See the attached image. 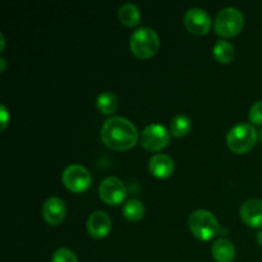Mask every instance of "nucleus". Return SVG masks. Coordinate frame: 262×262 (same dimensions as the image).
Masks as SVG:
<instances>
[{"mask_svg": "<svg viewBox=\"0 0 262 262\" xmlns=\"http://www.w3.org/2000/svg\"><path fill=\"white\" fill-rule=\"evenodd\" d=\"M100 136L107 147L117 151L129 150L138 140L136 125L123 117H112L105 120Z\"/></svg>", "mask_w": 262, "mask_h": 262, "instance_id": "1", "label": "nucleus"}, {"mask_svg": "<svg viewBox=\"0 0 262 262\" xmlns=\"http://www.w3.org/2000/svg\"><path fill=\"white\" fill-rule=\"evenodd\" d=\"M257 138V130L252 124L238 123L228 132L227 145L233 152L246 154L255 147Z\"/></svg>", "mask_w": 262, "mask_h": 262, "instance_id": "2", "label": "nucleus"}, {"mask_svg": "<svg viewBox=\"0 0 262 262\" xmlns=\"http://www.w3.org/2000/svg\"><path fill=\"white\" fill-rule=\"evenodd\" d=\"M129 46L137 58L148 59L158 53L160 41L152 28L140 27L130 35Z\"/></svg>", "mask_w": 262, "mask_h": 262, "instance_id": "3", "label": "nucleus"}, {"mask_svg": "<svg viewBox=\"0 0 262 262\" xmlns=\"http://www.w3.org/2000/svg\"><path fill=\"white\" fill-rule=\"evenodd\" d=\"M188 225L192 234L201 241H210L220 232V224L215 215L207 210L200 209L188 217Z\"/></svg>", "mask_w": 262, "mask_h": 262, "instance_id": "4", "label": "nucleus"}, {"mask_svg": "<svg viewBox=\"0 0 262 262\" xmlns=\"http://www.w3.org/2000/svg\"><path fill=\"white\" fill-rule=\"evenodd\" d=\"M245 17L239 9L234 7L223 8L215 18L214 28L217 35L223 37H233L242 31Z\"/></svg>", "mask_w": 262, "mask_h": 262, "instance_id": "5", "label": "nucleus"}, {"mask_svg": "<svg viewBox=\"0 0 262 262\" xmlns=\"http://www.w3.org/2000/svg\"><path fill=\"white\" fill-rule=\"evenodd\" d=\"M140 142L147 151H160L170 142V132L159 123L146 125L140 135Z\"/></svg>", "mask_w": 262, "mask_h": 262, "instance_id": "6", "label": "nucleus"}, {"mask_svg": "<svg viewBox=\"0 0 262 262\" xmlns=\"http://www.w3.org/2000/svg\"><path fill=\"white\" fill-rule=\"evenodd\" d=\"M61 179H63L64 186L69 191L83 192L91 184L92 177L84 166L79 165V164H71L64 169Z\"/></svg>", "mask_w": 262, "mask_h": 262, "instance_id": "7", "label": "nucleus"}, {"mask_svg": "<svg viewBox=\"0 0 262 262\" xmlns=\"http://www.w3.org/2000/svg\"><path fill=\"white\" fill-rule=\"evenodd\" d=\"M100 199L106 205H119L127 194V188L125 184L117 177H106L102 179L99 187Z\"/></svg>", "mask_w": 262, "mask_h": 262, "instance_id": "8", "label": "nucleus"}, {"mask_svg": "<svg viewBox=\"0 0 262 262\" xmlns=\"http://www.w3.org/2000/svg\"><path fill=\"white\" fill-rule=\"evenodd\" d=\"M184 26L193 35H206L211 30V18L209 13L202 8H191L186 12L183 18Z\"/></svg>", "mask_w": 262, "mask_h": 262, "instance_id": "9", "label": "nucleus"}, {"mask_svg": "<svg viewBox=\"0 0 262 262\" xmlns=\"http://www.w3.org/2000/svg\"><path fill=\"white\" fill-rule=\"evenodd\" d=\"M112 229V219L102 210L92 212L87 220V232L94 238H104Z\"/></svg>", "mask_w": 262, "mask_h": 262, "instance_id": "10", "label": "nucleus"}, {"mask_svg": "<svg viewBox=\"0 0 262 262\" xmlns=\"http://www.w3.org/2000/svg\"><path fill=\"white\" fill-rule=\"evenodd\" d=\"M241 217L251 228H262V200H246L241 206Z\"/></svg>", "mask_w": 262, "mask_h": 262, "instance_id": "11", "label": "nucleus"}, {"mask_svg": "<svg viewBox=\"0 0 262 262\" xmlns=\"http://www.w3.org/2000/svg\"><path fill=\"white\" fill-rule=\"evenodd\" d=\"M67 214L66 204L59 197H49L42 206V216L49 224L59 225Z\"/></svg>", "mask_w": 262, "mask_h": 262, "instance_id": "12", "label": "nucleus"}, {"mask_svg": "<svg viewBox=\"0 0 262 262\" xmlns=\"http://www.w3.org/2000/svg\"><path fill=\"white\" fill-rule=\"evenodd\" d=\"M148 168L152 176L156 178H168L174 171V160L166 154H156L151 156L148 161Z\"/></svg>", "mask_w": 262, "mask_h": 262, "instance_id": "13", "label": "nucleus"}, {"mask_svg": "<svg viewBox=\"0 0 262 262\" xmlns=\"http://www.w3.org/2000/svg\"><path fill=\"white\" fill-rule=\"evenodd\" d=\"M212 257L217 262H232L235 257V247L228 238H217L211 248Z\"/></svg>", "mask_w": 262, "mask_h": 262, "instance_id": "14", "label": "nucleus"}, {"mask_svg": "<svg viewBox=\"0 0 262 262\" xmlns=\"http://www.w3.org/2000/svg\"><path fill=\"white\" fill-rule=\"evenodd\" d=\"M119 20L123 25L128 26V27H133V26H137L140 23L141 19V12L138 9V7L133 3H124V4L120 5L119 12Z\"/></svg>", "mask_w": 262, "mask_h": 262, "instance_id": "15", "label": "nucleus"}, {"mask_svg": "<svg viewBox=\"0 0 262 262\" xmlns=\"http://www.w3.org/2000/svg\"><path fill=\"white\" fill-rule=\"evenodd\" d=\"M118 105H119V100L117 95L112 91H102L96 99V106L102 114H113L117 112Z\"/></svg>", "mask_w": 262, "mask_h": 262, "instance_id": "16", "label": "nucleus"}, {"mask_svg": "<svg viewBox=\"0 0 262 262\" xmlns=\"http://www.w3.org/2000/svg\"><path fill=\"white\" fill-rule=\"evenodd\" d=\"M212 54H214V58L216 59L219 63L222 64H228L234 59L235 56V49L234 46L230 42L225 40H219L216 41V43L212 48Z\"/></svg>", "mask_w": 262, "mask_h": 262, "instance_id": "17", "label": "nucleus"}, {"mask_svg": "<svg viewBox=\"0 0 262 262\" xmlns=\"http://www.w3.org/2000/svg\"><path fill=\"white\" fill-rule=\"evenodd\" d=\"M122 214L127 220H130V222H138V220L142 219L143 215H145V205H143L140 200L132 199L123 205Z\"/></svg>", "mask_w": 262, "mask_h": 262, "instance_id": "18", "label": "nucleus"}, {"mask_svg": "<svg viewBox=\"0 0 262 262\" xmlns=\"http://www.w3.org/2000/svg\"><path fill=\"white\" fill-rule=\"evenodd\" d=\"M192 128V122L187 115L178 114L171 119L170 122V133L174 137H183L188 135Z\"/></svg>", "mask_w": 262, "mask_h": 262, "instance_id": "19", "label": "nucleus"}, {"mask_svg": "<svg viewBox=\"0 0 262 262\" xmlns=\"http://www.w3.org/2000/svg\"><path fill=\"white\" fill-rule=\"evenodd\" d=\"M51 262H78L76 253L67 247H60L54 252Z\"/></svg>", "mask_w": 262, "mask_h": 262, "instance_id": "20", "label": "nucleus"}, {"mask_svg": "<svg viewBox=\"0 0 262 262\" xmlns=\"http://www.w3.org/2000/svg\"><path fill=\"white\" fill-rule=\"evenodd\" d=\"M251 123L256 125L262 124V100H258L251 106L250 113H248Z\"/></svg>", "mask_w": 262, "mask_h": 262, "instance_id": "21", "label": "nucleus"}, {"mask_svg": "<svg viewBox=\"0 0 262 262\" xmlns=\"http://www.w3.org/2000/svg\"><path fill=\"white\" fill-rule=\"evenodd\" d=\"M0 114H2V129L4 130L7 128L8 120H9V113H8L7 107L4 105H2V113Z\"/></svg>", "mask_w": 262, "mask_h": 262, "instance_id": "22", "label": "nucleus"}, {"mask_svg": "<svg viewBox=\"0 0 262 262\" xmlns=\"http://www.w3.org/2000/svg\"><path fill=\"white\" fill-rule=\"evenodd\" d=\"M256 241H257L258 245H260L262 247V229L257 233V235H256Z\"/></svg>", "mask_w": 262, "mask_h": 262, "instance_id": "23", "label": "nucleus"}, {"mask_svg": "<svg viewBox=\"0 0 262 262\" xmlns=\"http://www.w3.org/2000/svg\"><path fill=\"white\" fill-rule=\"evenodd\" d=\"M0 61H2V64H3V72H4L5 71V60H4V58L0 59Z\"/></svg>", "mask_w": 262, "mask_h": 262, "instance_id": "24", "label": "nucleus"}, {"mask_svg": "<svg viewBox=\"0 0 262 262\" xmlns=\"http://www.w3.org/2000/svg\"><path fill=\"white\" fill-rule=\"evenodd\" d=\"M257 135H258V138H260V140L262 141V128H261V129L257 130Z\"/></svg>", "mask_w": 262, "mask_h": 262, "instance_id": "25", "label": "nucleus"}]
</instances>
